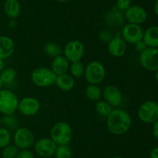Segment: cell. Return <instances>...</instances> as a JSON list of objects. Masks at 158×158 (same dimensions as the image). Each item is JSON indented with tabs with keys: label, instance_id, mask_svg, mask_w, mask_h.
<instances>
[{
	"label": "cell",
	"instance_id": "1",
	"mask_svg": "<svg viewBox=\"0 0 158 158\" xmlns=\"http://www.w3.org/2000/svg\"><path fill=\"white\" fill-rule=\"evenodd\" d=\"M132 123L131 116L126 110L115 108L106 117V126L112 134L122 135L130 129Z\"/></svg>",
	"mask_w": 158,
	"mask_h": 158
},
{
	"label": "cell",
	"instance_id": "2",
	"mask_svg": "<svg viewBox=\"0 0 158 158\" xmlns=\"http://www.w3.org/2000/svg\"><path fill=\"white\" fill-rule=\"evenodd\" d=\"M73 137V130L70 125L66 122H58L52 127L50 138L59 145H68Z\"/></svg>",
	"mask_w": 158,
	"mask_h": 158
},
{
	"label": "cell",
	"instance_id": "3",
	"mask_svg": "<svg viewBox=\"0 0 158 158\" xmlns=\"http://www.w3.org/2000/svg\"><path fill=\"white\" fill-rule=\"evenodd\" d=\"M56 77V74L52 69L45 67L36 68L31 74V79L34 85L41 88H47L53 85Z\"/></svg>",
	"mask_w": 158,
	"mask_h": 158
},
{
	"label": "cell",
	"instance_id": "4",
	"mask_svg": "<svg viewBox=\"0 0 158 158\" xmlns=\"http://www.w3.org/2000/svg\"><path fill=\"white\" fill-rule=\"evenodd\" d=\"M18 96L8 89H0V112L4 115H12L19 105Z\"/></svg>",
	"mask_w": 158,
	"mask_h": 158
},
{
	"label": "cell",
	"instance_id": "5",
	"mask_svg": "<svg viewBox=\"0 0 158 158\" xmlns=\"http://www.w3.org/2000/svg\"><path fill=\"white\" fill-rule=\"evenodd\" d=\"M84 76L89 84L98 85L104 80L106 70L103 64L97 60H94L88 64L85 68Z\"/></svg>",
	"mask_w": 158,
	"mask_h": 158
},
{
	"label": "cell",
	"instance_id": "6",
	"mask_svg": "<svg viewBox=\"0 0 158 158\" xmlns=\"http://www.w3.org/2000/svg\"><path fill=\"white\" fill-rule=\"evenodd\" d=\"M138 118L143 122L151 123L158 119V104L154 101H148L140 105L137 112Z\"/></svg>",
	"mask_w": 158,
	"mask_h": 158
},
{
	"label": "cell",
	"instance_id": "7",
	"mask_svg": "<svg viewBox=\"0 0 158 158\" xmlns=\"http://www.w3.org/2000/svg\"><path fill=\"white\" fill-rule=\"evenodd\" d=\"M143 30L140 25L127 23L122 29L121 35L126 43L136 44L137 42L143 40Z\"/></svg>",
	"mask_w": 158,
	"mask_h": 158
},
{
	"label": "cell",
	"instance_id": "8",
	"mask_svg": "<svg viewBox=\"0 0 158 158\" xmlns=\"http://www.w3.org/2000/svg\"><path fill=\"white\" fill-rule=\"evenodd\" d=\"M140 62L142 67L148 71L158 70V48L147 47L140 53Z\"/></svg>",
	"mask_w": 158,
	"mask_h": 158
},
{
	"label": "cell",
	"instance_id": "9",
	"mask_svg": "<svg viewBox=\"0 0 158 158\" xmlns=\"http://www.w3.org/2000/svg\"><path fill=\"white\" fill-rule=\"evenodd\" d=\"M35 141V137L29 129L26 127L18 128L14 134V143L21 150H26L32 147Z\"/></svg>",
	"mask_w": 158,
	"mask_h": 158
},
{
	"label": "cell",
	"instance_id": "10",
	"mask_svg": "<svg viewBox=\"0 0 158 158\" xmlns=\"http://www.w3.org/2000/svg\"><path fill=\"white\" fill-rule=\"evenodd\" d=\"M84 45L78 40L69 41L64 48V56L69 61H80L84 55Z\"/></svg>",
	"mask_w": 158,
	"mask_h": 158
},
{
	"label": "cell",
	"instance_id": "11",
	"mask_svg": "<svg viewBox=\"0 0 158 158\" xmlns=\"http://www.w3.org/2000/svg\"><path fill=\"white\" fill-rule=\"evenodd\" d=\"M57 145L51 138H42L35 144V151L41 157L47 158L54 155Z\"/></svg>",
	"mask_w": 158,
	"mask_h": 158
},
{
	"label": "cell",
	"instance_id": "12",
	"mask_svg": "<svg viewBox=\"0 0 158 158\" xmlns=\"http://www.w3.org/2000/svg\"><path fill=\"white\" fill-rule=\"evenodd\" d=\"M124 17L129 23L140 25L144 23L148 18L146 10L137 5H131L124 12Z\"/></svg>",
	"mask_w": 158,
	"mask_h": 158
},
{
	"label": "cell",
	"instance_id": "13",
	"mask_svg": "<svg viewBox=\"0 0 158 158\" xmlns=\"http://www.w3.org/2000/svg\"><path fill=\"white\" fill-rule=\"evenodd\" d=\"M40 108V102L33 97H25L19 102L18 110L23 116H34L38 113Z\"/></svg>",
	"mask_w": 158,
	"mask_h": 158
},
{
	"label": "cell",
	"instance_id": "14",
	"mask_svg": "<svg viewBox=\"0 0 158 158\" xmlns=\"http://www.w3.org/2000/svg\"><path fill=\"white\" fill-rule=\"evenodd\" d=\"M124 14L118 10L116 6H113L104 15L105 23L111 28L120 27L124 23Z\"/></svg>",
	"mask_w": 158,
	"mask_h": 158
},
{
	"label": "cell",
	"instance_id": "15",
	"mask_svg": "<svg viewBox=\"0 0 158 158\" xmlns=\"http://www.w3.org/2000/svg\"><path fill=\"white\" fill-rule=\"evenodd\" d=\"M105 101L112 107H117L122 103V93L114 85H107L103 90Z\"/></svg>",
	"mask_w": 158,
	"mask_h": 158
},
{
	"label": "cell",
	"instance_id": "16",
	"mask_svg": "<svg viewBox=\"0 0 158 158\" xmlns=\"http://www.w3.org/2000/svg\"><path fill=\"white\" fill-rule=\"evenodd\" d=\"M108 52L110 55L115 57H120L123 56L127 50L126 42L123 38L119 36L114 37L108 43L107 46Z\"/></svg>",
	"mask_w": 158,
	"mask_h": 158
},
{
	"label": "cell",
	"instance_id": "17",
	"mask_svg": "<svg viewBox=\"0 0 158 158\" xmlns=\"http://www.w3.org/2000/svg\"><path fill=\"white\" fill-rule=\"evenodd\" d=\"M14 50L15 43L13 40L7 36H0V59L9 58L13 54Z\"/></svg>",
	"mask_w": 158,
	"mask_h": 158
},
{
	"label": "cell",
	"instance_id": "18",
	"mask_svg": "<svg viewBox=\"0 0 158 158\" xmlns=\"http://www.w3.org/2000/svg\"><path fill=\"white\" fill-rule=\"evenodd\" d=\"M51 67H52L51 69L56 74V76L66 74L69 68V60L66 58L65 56L60 55L54 57Z\"/></svg>",
	"mask_w": 158,
	"mask_h": 158
},
{
	"label": "cell",
	"instance_id": "19",
	"mask_svg": "<svg viewBox=\"0 0 158 158\" xmlns=\"http://www.w3.org/2000/svg\"><path fill=\"white\" fill-rule=\"evenodd\" d=\"M4 11L8 17L15 20L21 12V6L18 0H6L4 4Z\"/></svg>",
	"mask_w": 158,
	"mask_h": 158
},
{
	"label": "cell",
	"instance_id": "20",
	"mask_svg": "<svg viewBox=\"0 0 158 158\" xmlns=\"http://www.w3.org/2000/svg\"><path fill=\"white\" fill-rule=\"evenodd\" d=\"M143 40L148 47L158 48V26H151L143 33Z\"/></svg>",
	"mask_w": 158,
	"mask_h": 158
},
{
	"label": "cell",
	"instance_id": "21",
	"mask_svg": "<svg viewBox=\"0 0 158 158\" xmlns=\"http://www.w3.org/2000/svg\"><path fill=\"white\" fill-rule=\"evenodd\" d=\"M55 84L62 91H69L73 88L75 81L72 75H69L66 73V74L57 76Z\"/></svg>",
	"mask_w": 158,
	"mask_h": 158
},
{
	"label": "cell",
	"instance_id": "22",
	"mask_svg": "<svg viewBox=\"0 0 158 158\" xmlns=\"http://www.w3.org/2000/svg\"><path fill=\"white\" fill-rule=\"evenodd\" d=\"M43 50H44V52L46 55H48L49 57H53V58L60 55H62V53H63V50H62L61 46L57 44L56 43H54V42H48V43H46L45 44Z\"/></svg>",
	"mask_w": 158,
	"mask_h": 158
},
{
	"label": "cell",
	"instance_id": "23",
	"mask_svg": "<svg viewBox=\"0 0 158 158\" xmlns=\"http://www.w3.org/2000/svg\"><path fill=\"white\" fill-rule=\"evenodd\" d=\"M86 94L92 101H99L102 97V90L97 85L89 84L86 88Z\"/></svg>",
	"mask_w": 158,
	"mask_h": 158
},
{
	"label": "cell",
	"instance_id": "24",
	"mask_svg": "<svg viewBox=\"0 0 158 158\" xmlns=\"http://www.w3.org/2000/svg\"><path fill=\"white\" fill-rule=\"evenodd\" d=\"M69 71L71 75L75 78H80L84 75L85 66L81 61L72 62L71 65H69Z\"/></svg>",
	"mask_w": 158,
	"mask_h": 158
},
{
	"label": "cell",
	"instance_id": "25",
	"mask_svg": "<svg viewBox=\"0 0 158 158\" xmlns=\"http://www.w3.org/2000/svg\"><path fill=\"white\" fill-rule=\"evenodd\" d=\"M17 76V72L14 68H5L1 73H0V77L3 84H10L13 81Z\"/></svg>",
	"mask_w": 158,
	"mask_h": 158
},
{
	"label": "cell",
	"instance_id": "26",
	"mask_svg": "<svg viewBox=\"0 0 158 158\" xmlns=\"http://www.w3.org/2000/svg\"><path fill=\"white\" fill-rule=\"evenodd\" d=\"M96 110L97 113L102 117H107L113 110L112 106L106 101H99L96 104Z\"/></svg>",
	"mask_w": 158,
	"mask_h": 158
},
{
	"label": "cell",
	"instance_id": "27",
	"mask_svg": "<svg viewBox=\"0 0 158 158\" xmlns=\"http://www.w3.org/2000/svg\"><path fill=\"white\" fill-rule=\"evenodd\" d=\"M56 158H72V150L68 145H59L55 151Z\"/></svg>",
	"mask_w": 158,
	"mask_h": 158
},
{
	"label": "cell",
	"instance_id": "28",
	"mask_svg": "<svg viewBox=\"0 0 158 158\" xmlns=\"http://www.w3.org/2000/svg\"><path fill=\"white\" fill-rule=\"evenodd\" d=\"M1 124H3L8 129H15L19 126V121L13 114L5 115L4 117L1 119Z\"/></svg>",
	"mask_w": 158,
	"mask_h": 158
},
{
	"label": "cell",
	"instance_id": "29",
	"mask_svg": "<svg viewBox=\"0 0 158 158\" xmlns=\"http://www.w3.org/2000/svg\"><path fill=\"white\" fill-rule=\"evenodd\" d=\"M11 133L8 129L0 127V148H4L10 144Z\"/></svg>",
	"mask_w": 158,
	"mask_h": 158
},
{
	"label": "cell",
	"instance_id": "30",
	"mask_svg": "<svg viewBox=\"0 0 158 158\" xmlns=\"http://www.w3.org/2000/svg\"><path fill=\"white\" fill-rule=\"evenodd\" d=\"M19 153V148L16 146L14 145H8L7 147H4L2 153V158H15Z\"/></svg>",
	"mask_w": 158,
	"mask_h": 158
},
{
	"label": "cell",
	"instance_id": "31",
	"mask_svg": "<svg viewBox=\"0 0 158 158\" xmlns=\"http://www.w3.org/2000/svg\"><path fill=\"white\" fill-rule=\"evenodd\" d=\"M131 6V0H117L116 8L120 12H125Z\"/></svg>",
	"mask_w": 158,
	"mask_h": 158
},
{
	"label": "cell",
	"instance_id": "32",
	"mask_svg": "<svg viewBox=\"0 0 158 158\" xmlns=\"http://www.w3.org/2000/svg\"><path fill=\"white\" fill-rule=\"evenodd\" d=\"M113 38H114L113 34L107 30L102 31L99 34V39H100V40L102 42H104V43H109Z\"/></svg>",
	"mask_w": 158,
	"mask_h": 158
},
{
	"label": "cell",
	"instance_id": "33",
	"mask_svg": "<svg viewBox=\"0 0 158 158\" xmlns=\"http://www.w3.org/2000/svg\"><path fill=\"white\" fill-rule=\"evenodd\" d=\"M15 158H34V154L32 151L26 149V150H21L19 151Z\"/></svg>",
	"mask_w": 158,
	"mask_h": 158
},
{
	"label": "cell",
	"instance_id": "34",
	"mask_svg": "<svg viewBox=\"0 0 158 158\" xmlns=\"http://www.w3.org/2000/svg\"><path fill=\"white\" fill-rule=\"evenodd\" d=\"M134 45H135L136 50L138 51V52H140V53L143 52V51L147 47H148V46H147V44L145 43V42L143 41V40H140V41H139V42H137V43Z\"/></svg>",
	"mask_w": 158,
	"mask_h": 158
},
{
	"label": "cell",
	"instance_id": "35",
	"mask_svg": "<svg viewBox=\"0 0 158 158\" xmlns=\"http://www.w3.org/2000/svg\"><path fill=\"white\" fill-rule=\"evenodd\" d=\"M153 135H154V138L158 139V119L154 122V125H153Z\"/></svg>",
	"mask_w": 158,
	"mask_h": 158
},
{
	"label": "cell",
	"instance_id": "36",
	"mask_svg": "<svg viewBox=\"0 0 158 158\" xmlns=\"http://www.w3.org/2000/svg\"><path fill=\"white\" fill-rule=\"evenodd\" d=\"M151 158H158V147L153 149L150 155Z\"/></svg>",
	"mask_w": 158,
	"mask_h": 158
},
{
	"label": "cell",
	"instance_id": "37",
	"mask_svg": "<svg viewBox=\"0 0 158 158\" xmlns=\"http://www.w3.org/2000/svg\"><path fill=\"white\" fill-rule=\"evenodd\" d=\"M16 26H17V23L16 22H15V20H12V19H11V20L9 23V27L10 28V29H15V28L16 27Z\"/></svg>",
	"mask_w": 158,
	"mask_h": 158
},
{
	"label": "cell",
	"instance_id": "38",
	"mask_svg": "<svg viewBox=\"0 0 158 158\" xmlns=\"http://www.w3.org/2000/svg\"><path fill=\"white\" fill-rule=\"evenodd\" d=\"M154 12H155L156 15L158 16V0H156L155 2H154Z\"/></svg>",
	"mask_w": 158,
	"mask_h": 158
},
{
	"label": "cell",
	"instance_id": "39",
	"mask_svg": "<svg viewBox=\"0 0 158 158\" xmlns=\"http://www.w3.org/2000/svg\"><path fill=\"white\" fill-rule=\"evenodd\" d=\"M5 69V63H4V60H2L0 59V73Z\"/></svg>",
	"mask_w": 158,
	"mask_h": 158
},
{
	"label": "cell",
	"instance_id": "40",
	"mask_svg": "<svg viewBox=\"0 0 158 158\" xmlns=\"http://www.w3.org/2000/svg\"><path fill=\"white\" fill-rule=\"evenodd\" d=\"M155 78H156V80L158 81V70L155 71Z\"/></svg>",
	"mask_w": 158,
	"mask_h": 158
},
{
	"label": "cell",
	"instance_id": "41",
	"mask_svg": "<svg viewBox=\"0 0 158 158\" xmlns=\"http://www.w3.org/2000/svg\"><path fill=\"white\" fill-rule=\"evenodd\" d=\"M2 85H3V83H2V81L1 77H0V89H2Z\"/></svg>",
	"mask_w": 158,
	"mask_h": 158
},
{
	"label": "cell",
	"instance_id": "42",
	"mask_svg": "<svg viewBox=\"0 0 158 158\" xmlns=\"http://www.w3.org/2000/svg\"><path fill=\"white\" fill-rule=\"evenodd\" d=\"M56 1L60 2H66L69 1V0H56Z\"/></svg>",
	"mask_w": 158,
	"mask_h": 158
},
{
	"label": "cell",
	"instance_id": "43",
	"mask_svg": "<svg viewBox=\"0 0 158 158\" xmlns=\"http://www.w3.org/2000/svg\"><path fill=\"white\" fill-rule=\"evenodd\" d=\"M112 158H123V157H121V156H113Z\"/></svg>",
	"mask_w": 158,
	"mask_h": 158
},
{
	"label": "cell",
	"instance_id": "44",
	"mask_svg": "<svg viewBox=\"0 0 158 158\" xmlns=\"http://www.w3.org/2000/svg\"><path fill=\"white\" fill-rule=\"evenodd\" d=\"M0 125H1V119H0Z\"/></svg>",
	"mask_w": 158,
	"mask_h": 158
},
{
	"label": "cell",
	"instance_id": "45",
	"mask_svg": "<svg viewBox=\"0 0 158 158\" xmlns=\"http://www.w3.org/2000/svg\"><path fill=\"white\" fill-rule=\"evenodd\" d=\"M157 104H158V99H157Z\"/></svg>",
	"mask_w": 158,
	"mask_h": 158
},
{
	"label": "cell",
	"instance_id": "46",
	"mask_svg": "<svg viewBox=\"0 0 158 158\" xmlns=\"http://www.w3.org/2000/svg\"><path fill=\"white\" fill-rule=\"evenodd\" d=\"M0 17H1V16H0Z\"/></svg>",
	"mask_w": 158,
	"mask_h": 158
}]
</instances>
